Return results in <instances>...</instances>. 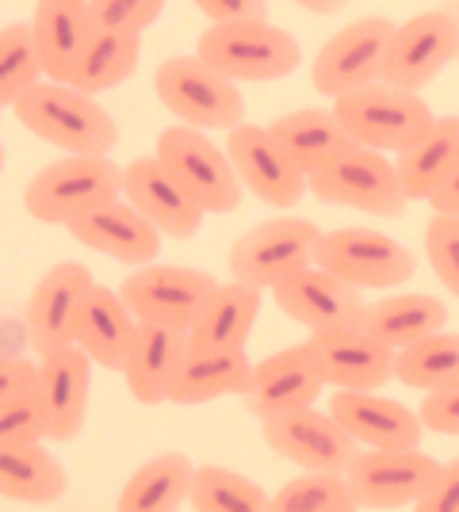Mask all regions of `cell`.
<instances>
[{"mask_svg": "<svg viewBox=\"0 0 459 512\" xmlns=\"http://www.w3.org/2000/svg\"><path fill=\"white\" fill-rule=\"evenodd\" d=\"M425 256L433 276L459 299V218L433 214V222L425 226Z\"/></svg>", "mask_w": 459, "mask_h": 512, "instance_id": "60d3db41", "label": "cell"}, {"mask_svg": "<svg viewBox=\"0 0 459 512\" xmlns=\"http://www.w3.org/2000/svg\"><path fill=\"white\" fill-rule=\"evenodd\" d=\"M272 138L280 142V150L306 172V176H314V172L329 169L333 161H341V157H349L356 150V138H352L345 123L337 119V111L329 107H303V111H287V115H276L272 123Z\"/></svg>", "mask_w": 459, "mask_h": 512, "instance_id": "d4e9b609", "label": "cell"}, {"mask_svg": "<svg viewBox=\"0 0 459 512\" xmlns=\"http://www.w3.org/2000/svg\"><path fill=\"white\" fill-rule=\"evenodd\" d=\"M459 54V23L452 12H417L394 31L391 54L383 65V81L421 92L444 73V65Z\"/></svg>", "mask_w": 459, "mask_h": 512, "instance_id": "5bb4252c", "label": "cell"}, {"mask_svg": "<svg viewBox=\"0 0 459 512\" xmlns=\"http://www.w3.org/2000/svg\"><path fill=\"white\" fill-rule=\"evenodd\" d=\"M257 318H261V287L230 279V283L215 287V295L207 299L188 341L192 348H245Z\"/></svg>", "mask_w": 459, "mask_h": 512, "instance_id": "f546056e", "label": "cell"}, {"mask_svg": "<svg viewBox=\"0 0 459 512\" xmlns=\"http://www.w3.org/2000/svg\"><path fill=\"white\" fill-rule=\"evenodd\" d=\"M356 497L349 490L345 474H326V470H306L291 478L280 493H272V512H356Z\"/></svg>", "mask_w": 459, "mask_h": 512, "instance_id": "74e56055", "label": "cell"}, {"mask_svg": "<svg viewBox=\"0 0 459 512\" xmlns=\"http://www.w3.org/2000/svg\"><path fill=\"white\" fill-rule=\"evenodd\" d=\"M196 54L230 81H284L303 62V46L284 27L268 20L211 23L196 43Z\"/></svg>", "mask_w": 459, "mask_h": 512, "instance_id": "277c9868", "label": "cell"}, {"mask_svg": "<svg viewBox=\"0 0 459 512\" xmlns=\"http://www.w3.org/2000/svg\"><path fill=\"white\" fill-rule=\"evenodd\" d=\"M88 12H92V27L96 31L142 35L146 27L161 20L165 0H88Z\"/></svg>", "mask_w": 459, "mask_h": 512, "instance_id": "ab89813d", "label": "cell"}, {"mask_svg": "<svg viewBox=\"0 0 459 512\" xmlns=\"http://www.w3.org/2000/svg\"><path fill=\"white\" fill-rule=\"evenodd\" d=\"M402 188L414 199H433V195L452 180V172L459 169V115H444L433 123V130L417 142L414 150L398 153L394 157Z\"/></svg>", "mask_w": 459, "mask_h": 512, "instance_id": "4dcf8cb0", "label": "cell"}, {"mask_svg": "<svg viewBox=\"0 0 459 512\" xmlns=\"http://www.w3.org/2000/svg\"><path fill=\"white\" fill-rule=\"evenodd\" d=\"M176 180L188 188L207 214H230L241 207V176L230 161V153L219 150L199 127L173 123L157 134V153H153Z\"/></svg>", "mask_w": 459, "mask_h": 512, "instance_id": "52a82bcc", "label": "cell"}, {"mask_svg": "<svg viewBox=\"0 0 459 512\" xmlns=\"http://www.w3.org/2000/svg\"><path fill=\"white\" fill-rule=\"evenodd\" d=\"M188 352H192L188 333L169 329V325H153V321H138V337L131 344L127 367H123V379H127L134 402H142V406L169 402Z\"/></svg>", "mask_w": 459, "mask_h": 512, "instance_id": "603a6c76", "label": "cell"}, {"mask_svg": "<svg viewBox=\"0 0 459 512\" xmlns=\"http://www.w3.org/2000/svg\"><path fill=\"white\" fill-rule=\"evenodd\" d=\"M142 58V35H127V31H92L88 46L73 65L66 85L81 88L88 96H100L119 88Z\"/></svg>", "mask_w": 459, "mask_h": 512, "instance_id": "836d02e7", "label": "cell"}, {"mask_svg": "<svg viewBox=\"0 0 459 512\" xmlns=\"http://www.w3.org/2000/svg\"><path fill=\"white\" fill-rule=\"evenodd\" d=\"M272 299L291 321L306 325L310 333H333V329H349L364 321V291L333 276L326 268H306L299 276L284 279L272 287Z\"/></svg>", "mask_w": 459, "mask_h": 512, "instance_id": "e0dca14e", "label": "cell"}, {"mask_svg": "<svg viewBox=\"0 0 459 512\" xmlns=\"http://www.w3.org/2000/svg\"><path fill=\"white\" fill-rule=\"evenodd\" d=\"M444 321H448V310L433 295H387L379 302H368L360 329H368L375 341L402 352L433 333H444Z\"/></svg>", "mask_w": 459, "mask_h": 512, "instance_id": "1f68e13d", "label": "cell"}, {"mask_svg": "<svg viewBox=\"0 0 459 512\" xmlns=\"http://www.w3.org/2000/svg\"><path fill=\"white\" fill-rule=\"evenodd\" d=\"M303 12H314V16H333V12H341L349 0H295Z\"/></svg>", "mask_w": 459, "mask_h": 512, "instance_id": "7dc6e473", "label": "cell"}, {"mask_svg": "<svg viewBox=\"0 0 459 512\" xmlns=\"http://www.w3.org/2000/svg\"><path fill=\"white\" fill-rule=\"evenodd\" d=\"M333 111L345 123V130L356 138V146L394 153V157L414 150L437 123V115L421 100V92L387 85V81H375V85L360 88V92L333 100Z\"/></svg>", "mask_w": 459, "mask_h": 512, "instance_id": "3957f363", "label": "cell"}, {"mask_svg": "<svg viewBox=\"0 0 459 512\" xmlns=\"http://www.w3.org/2000/svg\"><path fill=\"white\" fill-rule=\"evenodd\" d=\"M329 413L368 451H410L421 444L425 432L417 409L383 398L375 390H337L329 398Z\"/></svg>", "mask_w": 459, "mask_h": 512, "instance_id": "ffe728a7", "label": "cell"}, {"mask_svg": "<svg viewBox=\"0 0 459 512\" xmlns=\"http://www.w3.org/2000/svg\"><path fill=\"white\" fill-rule=\"evenodd\" d=\"M43 390V367L31 363L23 352H4L0 356V402L27 398Z\"/></svg>", "mask_w": 459, "mask_h": 512, "instance_id": "b9f144b4", "label": "cell"}, {"mask_svg": "<svg viewBox=\"0 0 459 512\" xmlns=\"http://www.w3.org/2000/svg\"><path fill=\"white\" fill-rule=\"evenodd\" d=\"M43 367V406L50 421V440H77L88 417V390H92V367L81 344H69L62 352H50L39 360Z\"/></svg>", "mask_w": 459, "mask_h": 512, "instance_id": "cb8c5ba5", "label": "cell"}, {"mask_svg": "<svg viewBox=\"0 0 459 512\" xmlns=\"http://www.w3.org/2000/svg\"><path fill=\"white\" fill-rule=\"evenodd\" d=\"M394 31L398 23L387 16H364L341 27L337 35H329L326 46L318 50L314 69H310V85L329 100H341L349 92L383 81V65L391 54Z\"/></svg>", "mask_w": 459, "mask_h": 512, "instance_id": "ba28073f", "label": "cell"}, {"mask_svg": "<svg viewBox=\"0 0 459 512\" xmlns=\"http://www.w3.org/2000/svg\"><path fill=\"white\" fill-rule=\"evenodd\" d=\"M43 77V50H39L31 23H4V31H0V104L16 107L20 96L43 85Z\"/></svg>", "mask_w": 459, "mask_h": 512, "instance_id": "d590c367", "label": "cell"}, {"mask_svg": "<svg viewBox=\"0 0 459 512\" xmlns=\"http://www.w3.org/2000/svg\"><path fill=\"white\" fill-rule=\"evenodd\" d=\"M322 371L314 363V352L303 344H291L284 352L268 356L253 367V383L241 394L245 409L257 417V421H272V417H284L295 409H310L322 394Z\"/></svg>", "mask_w": 459, "mask_h": 512, "instance_id": "ac0fdd59", "label": "cell"}, {"mask_svg": "<svg viewBox=\"0 0 459 512\" xmlns=\"http://www.w3.org/2000/svg\"><path fill=\"white\" fill-rule=\"evenodd\" d=\"M199 12L211 23H241V20H264L268 4L264 0H192Z\"/></svg>", "mask_w": 459, "mask_h": 512, "instance_id": "f6af8a7d", "label": "cell"}, {"mask_svg": "<svg viewBox=\"0 0 459 512\" xmlns=\"http://www.w3.org/2000/svg\"><path fill=\"white\" fill-rule=\"evenodd\" d=\"M414 512H459V455L444 463L433 490L417 501Z\"/></svg>", "mask_w": 459, "mask_h": 512, "instance_id": "ee69618b", "label": "cell"}, {"mask_svg": "<svg viewBox=\"0 0 459 512\" xmlns=\"http://www.w3.org/2000/svg\"><path fill=\"white\" fill-rule=\"evenodd\" d=\"M123 199V169L111 157H81L66 153L31 176L23 207L46 226H73L92 211Z\"/></svg>", "mask_w": 459, "mask_h": 512, "instance_id": "7a4b0ae2", "label": "cell"}, {"mask_svg": "<svg viewBox=\"0 0 459 512\" xmlns=\"http://www.w3.org/2000/svg\"><path fill=\"white\" fill-rule=\"evenodd\" d=\"M306 348L314 352V363L326 386H337V390H379L394 379L398 352L375 341L360 325L333 329V333H310Z\"/></svg>", "mask_w": 459, "mask_h": 512, "instance_id": "d6986e66", "label": "cell"}, {"mask_svg": "<svg viewBox=\"0 0 459 512\" xmlns=\"http://www.w3.org/2000/svg\"><path fill=\"white\" fill-rule=\"evenodd\" d=\"M394 379L414 390H448L459 386V333H433L394 356Z\"/></svg>", "mask_w": 459, "mask_h": 512, "instance_id": "e575fe53", "label": "cell"}, {"mask_svg": "<svg viewBox=\"0 0 459 512\" xmlns=\"http://www.w3.org/2000/svg\"><path fill=\"white\" fill-rule=\"evenodd\" d=\"M253 367L245 348H192L173 383V406H203L226 394H245L253 383Z\"/></svg>", "mask_w": 459, "mask_h": 512, "instance_id": "83f0119b", "label": "cell"}, {"mask_svg": "<svg viewBox=\"0 0 459 512\" xmlns=\"http://www.w3.org/2000/svg\"><path fill=\"white\" fill-rule=\"evenodd\" d=\"M69 490L62 463L43 444L0 448V493L20 505H58Z\"/></svg>", "mask_w": 459, "mask_h": 512, "instance_id": "d6a6232c", "label": "cell"}, {"mask_svg": "<svg viewBox=\"0 0 459 512\" xmlns=\"http://www.w3.org/2000/svg\"><path fill=\"white\" fill-rule=\"evenodd\" d=\"M153 92L188 127L234 130L245 119V100L238 92V81L222 77L219 69H211L199 54H180V58L157 65Z\"/></svg>", "mask_w": 459, "mask_h": 512, "instance_id": "5b68a950", "label": "cell"}, {"mask_svg": "<svg viewBox=\"0 0 459 512\" xmlns=\"http://www.w3.org/2000/svg\"><path fill=\"white\" fill-rule=\"evenodd\" d=\"M12 111L35 138H43L66 153L108 157L119 142V127L108 115V107H100L96 96H88L73 85H62V81L35 85L27 96L16 100Z\"/></svg>", "mask_w": 459, "mask_h": 512, "instance_id": "6da1fadb", "label": "cell"}, {"mask_svg": "<svg viewBox=\"0 0 459 512\" xmlns=\"http://www.w3.org/2000/svg\"><path fill=\"white\" fill-rule=\"evenodd\" d=\"M196 463L184 451H161L146 459L119 490L115 512H180L192 497Z\"/></svg>", "mask_w": 459, "mask_h": 512, "instance_id": "f1b7e54d", "label": "cell"}, {"mask_svg": "<svg viewBox=\"0 0 459 512\" xmlns=\"http://www.w3.org/2000/svg\"><path fill=\"white\" fill-rule=\"evenodd\" d=\"M50 440V421H46L43 390L0 402V448H16V444H39Z\"/></svg>", "mask_w": 459, "mask_h": 512, "instance_id": "f35d334b", "label": "cell"}, {"mask_svg": "<svg viewBox=\"0 0 459 512\" xmlns=\"http://www.w3.org/2000/svg\"><path fill=\"white\" fill-rule=\"evenodd\" d=\"M322 230L299 218V214H276L261 226H253L249 234H241L230 249V279L249 283V287H276L284 279L299 276L306 268H314Z\"/></svg>", "mask_w": 459, "mask_h": 512, "instance_id": "8992f818", "label": "cell"}, {"mask_svg": "<svg viewBox=\"0 0 459 512\" xmlns=\"http://www.w3.org/2000/svg\"><path fill=\"white\" fill-rule=\"evenodd\" d=\"M429 207H433V214H452V218H459V169L452 172V180L429 199Z\"/></svg>", "mask_w": 459, "mask_h": 512, "instance_id": "bcb514c9", "label": "cell"}, {"mask_svg": "<svg viewBox=\"0 0 459 512\" xmlns=\"http://www.w3.org/2000/svg\"><path fill=\"white\" fill-rule=\"evenodd\" d=\"M188 505L196 512H272V497L238 470L226 467H196Z\"/></svg>", "mask_w": 459, "mask_h": 512, "instance_id": "8d00e7d4", "label": "cell"}, {"mask_svg": "<svg viewBox=\"0 0 459 512\" xmlns=\"http://www.w3.org/2000/svg\"><path fill=\"white\" fill-rule=\"evenodd\" d=\"M69 237H77L85 249L111 256L119 264L146 268V264H153V256H161V237L165 234L134 203L115 199V203L92 211L81 222H73Z\"/></svg>", "mask_w": 459, "mask_h": 512, "instance_id": "7402d4cb", "label": "cell"}, {"mask_svg": "<svg viewBox=\"0 0 459 512\" xmlns=\"http://www.w3.org/2000/svg\"><path fill=\"white\" fill-rule=\"evenodd\" d=\"M444 463H437L425 451H360L345 470L349 490L360 509H406L417 505L425 493L433 490Z\"/></svg>", "mask_w": 459, "mask_h": 512, "instance_id": "7c38bea8", "label": "cell"}, {"mask_svg": "<svg viewBox=\"0 0 459 512\" xmlns=\"http://www.w3.org/2000/svg\"><path fill=\"white\" fill-rule=\"evenodd\" d=\"M92 287H96V279L77 260L54 264L35 283L27 310H23V325H27V341L39 352V360L77 344V318L85 310V299Z\"/></svg>", "mask_w": 459, "mask_h": 512, "instance_id": "4fadbf2b", "label": "cell"}, {"mask_svg": "<svg viewBox=\"0 0 459 512\" xmlns=\"http://www.w3.org/2000/svg\"><path fill=\"white\" fill-rule=\"evenodd\" d=\"M417 417L421 425L437 436H459V386H448V390H433L421 398L417 406Z\"/></svg>", "mask_w": 459, "mask_h": 512, "instance_id": "7bdbcfd3", "label": "cell"}, {"mask_svg": "<svg viewBox=\"0 0 459 512\" xmlns=\"http://www.w3.org/2000/svg\"><path fill=\"white\" fill-rule=\"evenodd\" d=\"M226 153L238 169L241 184L276 211H291L310 192V176L280 150L268 127H253V123L234 127L226 138Z\"/></svg>", "mask_w": 459, "mask_h": 512, "instance_id": "9a60e30c", "label": "cell"}, {"mask_svg": "<svg viewBox=\"0 0 459 512\" xmlns=\"http://www.w3.org/2000/svg\"><path fill=\"white\" fill-rule=\"evenodd\" d=\"M134 337H138L134 310L123 302L119 291L96 283L88 291L81 318H77V344L88 352V360L96 363V367H108V371H123Z\"/></svg>", "mask_w": 459, "mask_h": 512, "instance_id": "484cf974", "label": "cell"}, {"mask_svg": "<svg viewBox=\"0 0 459 512\" xmlns=\"http://www.w3.org/2000/svg\"><path fill=\"white\" fill-rule=\"evenodd\" d=\"M261 432L268 448L291 459V463H299L303 470L345 474L352 467V459L360 455V444L341 428V421L314 406L261 421Z\"/></svg>", "mask_w": 459, "mask_h": 512, "instance_id": "2e32d148", "label": "cell"}, {"mask_svg": "<svg viewBox=\"0 0 459 512\" xmlns=\"http://www.w3.org/2000/svg\"><path fill=\"white\" fill-rule=\"evenodd\" d=\"M219 279L199 272V268H184V264H146L134 268L131 276L119 283V295L134 310L138 321H153V325H169L180 333H192L207 299L215 295Z\"/></svg>", "mask_w": 459, "mask_h": 512, "instance_id": "8fae6325", "label": "cell"}, {"mask_svg": "<svg viewBox=\"0 0 459 512\" xmlns=\"http://www.w3.org/2000/svg\"><path fill=\"white\" fill-rule=\"evenodd\" d=\"M310 195H318L329 207H349L375 218H398L410 207V195L402 188V176L387 153L356 146L349 157L333 161L329 169L310 176Z\"/></svg>", "mask_w": 459, "mask_h": 512, "instance_id": "30bf717a", "label": "cell"}, {"mask_svg": "<svg viewBox=\"0 0 459 512\" xmlns=\"http://www.w3.org/2000/svg\"><path fill=\"white\" fill-rule=\"evenodd\" d=\"M31 31H35L39 50H43L46 81H62L66 85L96 27H92L88 0H35Z\"/></svg>", "mask_w": 459, "mask_h": 512, "instance_id": "4316f807", "label": "cell"}, {"mask_svg": "<svg viewBox=\"0 0 459 512\" xmlns=\"http://www.w3.org/2000/svg\"><path fill=\"white\" fill-rule=\"evenodd\" d=\"M123 199L146 214L161 234L180 237V241L196 237L207 218V211L157 157H138L123 169Z\"/></svg>", "mask_w": 459, "mask_h": 512, "instance_id": "44dd1931", "label": "cell"}, {"mask_svg": "<svg viewBox=\"0 0 459 512\" xmlns=\"http://www.w3.org/2000/svg\"><path fill=\"white\" fill-rule=\"evenodd\" d=\"M314 264L326 268L360 291H383V287H402L417 272V256L394 241V237L368 230V226H341L329 230L318 241Z\"/></svg>", "mask_w": 459, "mask_h": 512, "instance_id": "9c48e42d", "label": "cell"}]
</instances>
